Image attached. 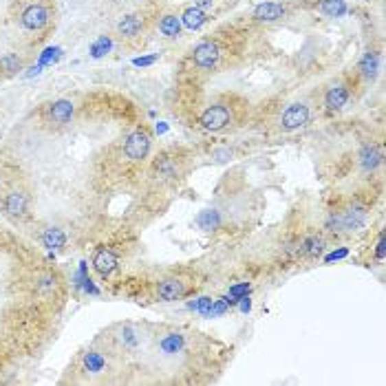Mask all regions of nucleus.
Segmentation results:
<instances>
[{
    "label": "nucleus",
    "instance_id": "9b49d317",
    "mask_svg": "<svg viewBox=\"0 0 386 386\" xmlns=\"http://www.w3.org/2000/svg\"><path fill=\"white\" fill-rule=\"evenodd\" d=\"M287 9L280 3H260L254 7L252 18L258 20V23H276V20L285 18Z\"/></svg>",
    "mask_w": 386,
    "mask_h": 386
},
{
    "label": "nucleus",
    "instance_id": "6e6552de",
    "mask_svg": "<svg viewBox=\"0 0 386 386\" xmlns=\"http://www.w3.org/2000/svg\"><path fill=\"white\" fill-rule=\"evenodd\" d=\"M188 296V283L183 278H163L157 283V298L163 302H172V300H181Z\"/></svg>",
    "mask_w": 386,
    "mask_h": 386
},
{
    "label": "nucleus",
    "instance_id": "5701e85b",
    "mask_svg": "<svg viewBox=\"0 0 386 386\" xmlns=\"http://www.w3.org/2000/svg\"><path fill=\"white\" fill-rule=\"evenodd\" d=\"M214 223H216V212H210V210L201 212V216H199V225H201L203 229H212Z\"/></svg>",
    "mask_w": 386,
    "mask_h": 386
},
{
    "label": "nucleus",
    "instance_id": "0eeeda50",
    "mask_svg": "<svg viewBox=\"0 0 386 386\" xmlns=\"http://www.w3.org/2000/svg\"><path fill=\"white\" fill-rule=\"evenodd\" d=\"M3 212L9 216V218H25L27 212H29V194L25 190H12L3 196Z\"/></svg>",
    "mask_w": 386,
    "mask_h": 386
},
{
    "label": "nucleus",
    "instance_id": "412c9836",
    "mask_svg": "<svg viewBox=\"0 0 386 386\" xmlns=\"http://www.w3.org/2000/svg\"><path fill=\"white\" fill-rule=\"evenodd\" d=\"M20 69H23V60H20L16 54H7L0 58V71L7 73V76H12V73H16Z\"/></svg>",
    "mask_w": 386,
    "mask_h": 386
},
{
    "label": "nucleus",
    "instance_id": "39448f33",
    "mask_svg": "<svg viewBox=\"0 0 386 386\" xmlns=\"http://www.w3.org/2000/svg\"><path fill=\"white\" fill-rule=\"evenodd\" d=\"M221 60V49L214 40H203L192 49V62L199 69H214Z\"/></svg>",
    "mask_w": 386,
    "mask_h": 386
},
{
    "label": "nucleus",
    "instance_id": "b1692460",
    "mask_svg": "<svg viewBox=\"0 0 386 386\" xmlns=\"http://www.w3.org/2000/svg\"><path fill=\"white\" fill-rule=\"evenodd\" d=\"M109 47H111V43L106 38H102L100 43L93 47V56H102V51H109Z\"/></svg>",
    "mask_w": 386,
    "mask_h": 386
},
{
    "label": "nucleus",
    "instance_id": "423d86ee",
    "mask_svg": "<svg viewBox=\"0 0 386 386\" xmlns=\"http://www.w3.org/2000/svg\"><path fill=\"white\" fill-rule=\"evenodd\" d=\"M45 117L49 124H56V126H67V124L73 122L76 117V104L71 100H56L51 102L47 111H45Z\"/></svg>",
    "mask_w": 386,
    "mask_h": 386
},
{
    "label": "nucleus",
    "instance_id": "2eb2a0df",
    "mask_svg": "<svg viewBox=\"0 0 386 386\" xmlns=\"http://www.w3.org/2000/svg\"><path fill=\"white\" fill-rule=\"evenodd\" d=\"M43 245L49 249H60L67 245V234L60 227H47L43 232Z\"/></svg>",
    "mask_w": 386,
    "mask_h": 386
},
{
    "label": "nucleus",
    "instance_id": "20e7f679",
    "mask_svg": "<svg viewBox=\"0 0 386 386\" xmlns=\"http://www.w3.org/2000/svg\"><path fill=\"white\" fill-rule=\"evenodd\" d=\"M307 122H309V106L302 102L289 104V106L283 111V115H280V128L287 133L307 126Z\"/></svg>",
    "mask_w": 386,
    "mask_h": 386
},
{
    "label": "nucleus",
    "instance_id": "dca6fc26",
    "mask_svg": "<svg viewBox=\"0 0 386 386\" xmlns=\"http://www.w3.org/2000/svg\"><path fill=\"white\" fill-rule=\"evenodd\" d=\"M380 71V56L375 54V51H369V54H364V58L360 60V73L367 80H373L378 76Z\"/></svg>",
    "mask_w": 386,
    "mask_h": 386
},
{
    "label": "nucleus",
    "instance_id": "f3484780",
    "mask_svg": "<svg viewBox=\"0 0 386 386\" xmlns=\"http://www.w3.org/2000/svg\"><path fill=\"white\" fill-rule=\"evenodd\" d=\"M159 31L166 38H179L181 34V18H177L174 14H166L159 23Z\"/></svg>",
    "mask_w": 386,
    "mask_h": 386
},
{
    "label": "nucleus",
    "instance_id": "9d476101",
    "mask_svg": "<svg viewBox=\"0 0 386 386\" xmlns=\"http://www.w3.org/2000/svg\"><path fill=\"white\" fill-rule=\"evenodd\" d=\"M349 100H351V89H349V84H342V82H338V84H333V87L327 89V93H325V106H327V111H331V113L342 111L344 106H347Z\"/></svg>",
    "mask_w": 386,
    "mask_h": 386
},
{
    "label": "nucleus",
    "instance_id": "1a4fd4ad",
    "mask_svg": "<svg viewBox=\"0 0 386 386\" xmlns=\"http://www.w3.org/2000/svg\"><path fill=\"white\" fill-rule=\"evenodd\" d=\"M91 263H93V269H95L102 278H109L115 269H117V256H115V252L109 247H98Z\"/></svg>",
    "mask_w": 386,
    "mask_h": 386
},
{
    "label": "nucleus",
    "instance_id": "4be33fe9",
    "mask_svg": "<svg viewBox=\"0 0 386 386\" xmlns=\"http://www.w3.org/2000/svg\"><path fill=\"white\" fill-rule=\"evenodd\" d=\"M84 364H87V369H89V371L98 373V371H102V367H104V358L100 356V353L91 351V353H87V358H84Z\"/></svg>",
    "mask_w": 386,
    "mask_h": 386
},
{
    "label": "nucleus",
    "instance_id": "a878e982",
    "mask_svg": "<svg viewBox=\"0 0 386 386\" xmlns=\"http://www.w3.org/2000/svg\"><path fill=\"white\" fill-rule=\"evenodd\" d=\"M378 256H380V258L384 256V236L380 238V245H378Z\"/></svg>",
    "mask_w": 386,
    "mask_h": 386
},
{
    "label": "nucleus",
    "instance_id": "4468645a",
    "mask_svg": "<svg viewBox=\"0 0 386 386\" xmlns=\"http://www.w3.org/2000/svg\"><path fill=\"white\" fill-rule=\"evenodd\" d=\"M205 20H207V14L203 12V9L199 7H188L183 16H181V23L190 29V31H196V29H201L205 25Z\"/></svg>",
    "mask_w": 386,
    "mask_h": 386
},
{
    "label": "nucleus",
    "instance_id": "f03ea898",
    "mask_svg": "<svg viewBox=\"0 0 386 386\" xmlns=\"http://www.w3.org/2000/svg\"><path fill=\"white\" fill-rule=\"evenodd\" d=\"M199 124L205 130H212V133L223 130L232 124V111H229L225 104H212V106H207L201 113Z\"/></svg>",
    "mask_w": 386,
    "mask_h": 386
},
{
    "label": "nucleus",
    "instance_id": "f257e3e1",
    "mask_svg": "<svg viewBox=\"0 0 386 386\" xmlns=\"http://www.w3.org/2000/svg\"><path fill=\"white\" fill-rule=\"evenodd\" d=\"M152 137L148 128H135L124 137V157L133 163H139L144 159H148L150 155Z\"/></svg>",
    "mask_w": 386,
    "mask_h": 386
},
{
    "label": "nucleus",
    "instance_id": "ddd939ff",
    "mask_svg": "<svg viewBox=\"0 0 386 386\" xmlns=\"http://www.w3.org/2000/svg\"><path fill=\"white\" fill-rule=\"evenodd\" d=\"M358 161L367 172H373L382 163V152L375 144H367V146H362V150L358 155Z\"/></svg>",
    "mask_w": 386,
    "mask_h": 386
},
{
    "label": "nucleus",
    "instance_id": "aec40b11",
    "mask_svg": "<svg viewBox=\"0 0 386 386\" xmlns=\"http://www.w3.org/2000/svg\"><path fill=\"white\" fill-rule=\"evenodd\" d=\"M159 349L163 353H179L183 349V336H179V333H170V336H166L159 342Z\"/></svg>",
    "mask_w": 386,
    "mask_h": 386
},
{
    "label": "nucleus",
    "instance_id": "a211bd4d",
    "mask_svg": "<svg viewBox=\"0 0 386 386\" xmlns=\"http://www.w3.org/2000/svg\"><path fill=\"white\" fill-rule=\"evenodd\" d=\"M155 168H157L159 177H163V179H177L179 177V161H177V157H161L155 163Z\"/></svg>",
    "mask_w": 386,
    "mask_h": 386
},
{
    "label": "nucleus",
    "instance_id": "7ed1b4c3",
    "mask_svg": "<svg viewBox=\"0 0 386 386\" xmlns=\"http://www.w3.org/2000/svg\"><path fill=\"white\" fill-rule=\"evenodd\" d=\"M51 20V12L49 7L43 3H34L23 9L20 14V25H23L27 31H43Z\"/></svg>",
    "mask_w": 386,
    "mask_h": 386
},
{
    "label": "nucleus",
    "instance_id": "f8f14e48",
    "mask_svg": "<svg viewBox=\"0 0 386 386\" xmlns=\"http://www.w3.org/2000/svg\"><path fill=\"white\" fill-rule=\"evenodd\" d=\"M141 29H144V18L137 16V14L124 16L120 23H117V34H120L122 38H126V40L137 38V36L141 34Z\"/></svg>",
    "mask_w": 386,
    "mask_h": 386
},
{
    "label": "nucleus",
    "instance_id": "393cba45",
    "mask_svg": "<svg viewBox=\"0 0 386 386\" xmlns=\"http://www.w3.org/2000/svg\"><path fill=\"white\" fill-rule=\"evenodd\" d=\"M212 5H214V0H194V7L203 9V12H205V9H210Z\"/></svg>",
    "mask_w": 386,
    "mask_h": 386
},
{
    "label": "nucleus",
    "instance_id": "6ab92c4d",
    "mask_svg": "<svg viewBox=\"0 0 386 386\" xmlns=\"http://www.w3.org/2000/svg\"><path fill=\"white\" fill-rule=\"evenodd\" d=\"M320 12L329 18H340L347 14V5H344V0H322Z\"/></svg>",
    "mask_w": 386,
    "mask_h": 386
}]
</instances>
